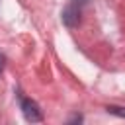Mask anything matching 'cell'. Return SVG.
<instances>
[{"instance_id": "1", "label": "cell", "mask_w": 125, "mask_h": 125, "mask_svg": "<svg viewBox=\"0 0 125 125\" xmlns=\"http://www.w3.org/2000/svg\"><path fill=\"white\" fill-rule=\"evenodd\" d=\"M20 105H21L23 117H25L29 123H39V121H43V113H41L37 102H33L31 98H21V100H20Z\"/></svg>"}, {"instance_id": "4", "label": "cell", "mask_w": 125, "mask_h": 125, "mask_svg": "<svg viewBox=\"0 0 125 125\" xmlns=\"http://www.w3.org/2000/svg\"><path fill=\"white\" fill-rule=\"evenodd\" d=\"M70 2H72V4H76V6H80V8H82V6H84V4H86V2H88V0H70Z\"/></svg>"}, {"instance_id": "5", "label": "cell", "mask_w": 125, "mask_h": 125, "mask_svg": "<svg viewBox=\"0 0 125 125\" xmlns=\"http://www.w3.org/2000/svg\"><path fill=\"white\" fill-rule=\"evenodd\" d=\"M4 62H6V57H4V55H0V72L4 70Z\"/></svg>"}, {"instance_id": "3", "label": "cell", "mask_w": 125, "mask_h": 125, "mask_svg": "<svg viewBox=\"0 0 125 125\" xmlns=\"http://www.w3.org/2000/svg\"><path fill=\"white\" fill-rule=\"evenodd\" d=\"M105 109H107V113H111V115L125 117V107H119V105H107Z\"/></svg>"}, {"instance_id": "2", "label": "cell", "mask_w": 125, "mask_h": 125, "mask_svg": "<svg viewBox=\"0 0 125 125\" xmlns=\"http://www.w3.org/2000/svg\"><path fill=\"white\" fill-rule=\"evenodd\" d=\"M61 20L66 27H76L78 21H80V6L68 2L64 8H62V14H61Z\"/></svg>"}]
</instances>
